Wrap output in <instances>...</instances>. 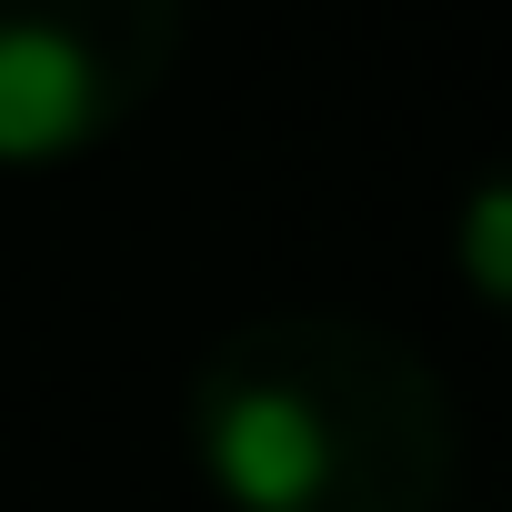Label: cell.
I'll use <instances>...</instances> for the list:
<instances>
[{
    "label": "cell",
    "mask_w": 512,
    "mask_h": 512,
    "mask_svg": "<svg viewBox=\"0 0 512 512\" xmlns=\"http://www.w3.org/2000/svg\"><path fill=\"white\" fill-rule=\"evenodd\" d=\"M181 11L171 0H71L0 11V171H61L141 121L171 81Z\"/></svg>",
    "instance_id": "2"
},
{
    "label": "cell",
    "mask_w": 512,
    "mask_h": 512,
    "mask_svg": "<svg viewBox=\"0 0 512 512\" xmlns=\"http://www.w3.org/2000/svg\"><path fill=\"white\" fill-rule=\"evenodd\" d=\"M181 432L231 512H442L462 462L442 372L362 312H262L221 332Z\"/></svg>",
    "instance_id": "1"
}]
</instances>
